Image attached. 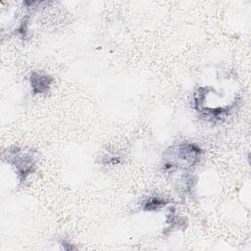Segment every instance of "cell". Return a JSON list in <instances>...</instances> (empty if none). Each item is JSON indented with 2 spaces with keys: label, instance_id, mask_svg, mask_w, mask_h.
Instances as JSON below:
<instances>
[{
  "label": "cell",
  "instance_id": "8992f818",
  "mask_svg": "<svg viewBox=\"0 0 251 251\" xmlns=\"http://www.w3.org/2000/svg\"><path fill=\"white\" fill-rule=\"evenodd\" d=\"M61 245H62V247H63V249H64V250H72V249H75V246H73L70 242H68V241H66V240H62V241H61Z\"/></svg>",
  "mask_w": 251,
  "mask_h": 251
},
{
  "label": "cell",
  "instance_id": "7a4b0ae2",
  "mask_svg": "<svg viewBox=\"0 0 251 251\" xmlns=\"http://www.w3.org/2000/svg\"><path fill=\"white\" fill-rule=\"evenodd\" d=\"M35 153V150L24 151L16 146L7 149V154L4 158L15 168L21 182H25L27 176L35 171L37 161Z\"/></svg>",
  "mask_w": 251,
  "mask_h": 251
},
{
  "label": "cell",
  "instance_id": "3957f363",
  "mask_svg": "<svg viewBox=\"0 0 251 251\" xmlns=\"http://www.w3.org/2000/svg\"><path fill=\"white\" fill-rule=\"evenodd\" d=\"M54 78L45 73L32 72L29 76V82L32 94H44L46 93L53 83Z\"/></svg>",
  "mask_w": 251,
  "mask_h": 251
},
{
  "label": "cell",
  "instance_id": "277c9868",
  "mask_svg": "<svg viewBox=\"0 0 251 251\" xmlns=\"http://www.w3.org/2000/svg\"><path fill=\"white\" fill-rule=\"evenodd\" d=\"M197 182V177L192 174H183L175 184L176 190L180 194H190Z\"/></svg>",
  "mask_w": 251,
  "mask_h": 251
},
{
  "label": "cell",
  "instance_id": "6da1fadb",
  "mask_svg": "<svg viewBox=\"0 0 251 251\" xmlns=\"http://www.w3.org/2000/svg\"><path fill=\"white\" fill-rule=\"evenodd\" d=\"M203 156V150L191 142H181L165 151L163 157V171L175 172L177 169H190L197 166Z\"/></svg>",
  "mask_w": 251,
  "mask_h": 251
},
{
  "label": "cell",
  "instance_id": "5b68a950",
  "mask_svg": "<svg viewBox=\"0 0 251 251\" xmlns=\"http://www.w3.org/2000/svg\"><path fill=\"white\" fill-rule=\"evenodd\" d=\"M170 203V201L166 198L160 197V196H152L144 199L141 202V209L145 212L150 211H157L161 208L167 206Z\"/></svg>",
  "mask_w": 251,
  "mask_h": 251
}]
</instances>
